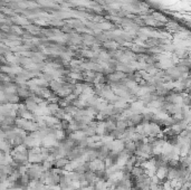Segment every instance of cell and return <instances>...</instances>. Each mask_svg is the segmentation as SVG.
<instances>
[{
	"instance_id": "cell-1",
	"label": "cell",
	"mask_w": 191,
	"mask_h": 190,
	"mask_svg": "<svg viewBox=\"0 0 191 190\" xmlns=\"http://www.w3.org/2000/svg\"><path fill=\"white\" fill-rule=\"evenodd\" d=\"M168 171H169V168H168L167 165H161V167H159V168L157 169L155 175H157V178H158L160 181H162V180L167 179Z\"/></svg>"
},
{
	"instance_id": "cell-2",
	"label": "cell",
	"mask_w": 191,
	"mask_h": 190,
	"mask_svg": "<svg viewBox=\"0 0 191 190\" xmlns=\"http://www.w3.org/2000/svg\"><path fill=\"white\" fill-rule=\"evenodd\" d=\"M5 100V94L2 92H0V101H4Z\"/></svg>"
}]
</instances>
